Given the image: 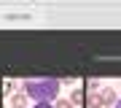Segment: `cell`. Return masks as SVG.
Instances as JSON below:
<instances>
[{"label":"cell","mask_w":121,"mask_h":108,"mask_svg":"<svg viewBox=\"0 0 121 108\" xmlns=\"http://www.w3.org/2000/svg\"><path fill=\"white\" fill-rule=\"evenodd\" d=\"M113 108H121V100H118V103H116V105H113Z\"/></svg>","instance_id":"30bf717a"},{"label":"cell","mask_w":121,"mask_h":108,"mask_svg":"<svg viewBox=\"0 0 121 108\" xmlns=\"http://www.w3.org/2000/svg\"><path fill=\"white\" fill-rule=\"evenodd\" d=\"M86 100H89L86 89H83V86H73V95H70V103H73L75 108H83V105H86Z\"/></svg>","instance_id":"3957f363"},{"label":"cell","mask_w":121,"mask_h":108,"mask_svg":"<svg viewBox=\"0 0 121 108\" xmlns=\"http://www.w3.org/2000/svg\"><path fill=\"white\" fill-rule=\"evenodd\" d=\"M16 89H22V84H19V81H13V78H11V81H5L3 84V92H5V95H13V92H16Z\"/></svg>","instance_id":"5b68a950"},{"label":"cell","mask_w":121,"mask_h":108,"mask_svg":"<svg viewBox=\"0 0 121 108\" xmlns=\"http://www.w3.org/2000/svg\"><path fill=\"white\" fill-rule=\"evenodd\" d=\"M99 100H102V108H113L118 103L116 89H113V86H102V89H99Z\"/></svg>","instance_id":"7a4b0ae2"},{"label":"cell","mask_w":121,"mask_h":108,"mask_svg":"<svg viewBox=\"0 0 121 108\" xmlns=\"http://www.w3.org/2000/svg\"><path fill=\"white\" fill-rule=\"evenodd\" d=\"M118 86H121V81H118Z\"/></svg>","instance_id":"8fae6325"},{"label":"cell","mask_w":121,"mask_h":108,"mask_svg":"<svg viewBox=\"0 0 121 108\" xmlns=\"http://www.w3.org/2000/svg\"><path fill=\"white\" fill-rule=\"evenodd\" d=\"M83 89H86V95H97V92H99V81H94V78H89Z\"/></svg>","instance_id":"8992f818"},{"label":"cell","mask_w":121,"mask_h":108,"mask_svg":"<svg viewBox=\"0 0 121 108\" xmlns=\"http://www.w3.org/2000/svg\"><path fill=\"white\" fill-rule=\"evenodd\" d=\"M27 100L30 97H27L24 92H13V95L8 97V103H11V108H27Z\"/></svg>","instance_id":"277c9868"},{"label":"cell","mask_w":121,"mask_h":108,"mask_svg":"<svg viewBox=\"0 0 121 108\" xmlns=\"http://www.w3.org/2000/svg\"><path fill=\"white\" fill-rule=\"evenodd\" d=\"M86 108H102V100H99V92H97V95H89V100H86Z\"/></svg>","instance_id":"52a82bcc"},{"label":"cell","mask_w":121,"mask_h":108,"mask_svg":"<svg viewBox=\"0 0 121 108\" xmlns=\"http://www.w3.org/2000/svg\"><path fill=\"white\" fill-rule=\"evenodd\" d=\"M54 108H75V105L70 103V100H65V97H56L54 100Z\"/></svg>","instance_id":"ba28073f"},{"label":"cell","mask_w":121,"mask_h":108,"mask_svg":"<svg viewBox=\"0 0 121 108\" xmlns=\"http://www.w3.org/2000/svg\"><path fill=\"white\" fill-rule=\"evenodd\" d=\"M32 108H54V103H35Z\"/></svg>","instance_id":"9c48e42d"},{"label":"cell","mask_w":121,"mask_h":108,"mask_svg":"<svg viewBox=\"0 0 121 108\" xmlns=\"http://www.w3.org/2000/svg\"><path fill=\"white\" fill-rule=\"evenodd\" d=\"M59 78H27L22 81V92L32 103H51L59 95Z\"/></svg>","instance_id":"6da1fadb"}]
</instances>
